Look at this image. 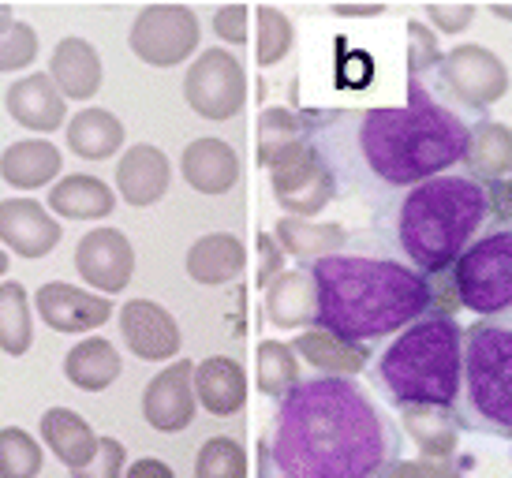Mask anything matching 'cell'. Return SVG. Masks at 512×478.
<instances>
[{
	"mask_svg": "<svg viewBox=\"0 0 512 478\" xmlns=\"http://www.w3.org/2000/svg\"><path fill=\"white\" fill-rule=\"evenodd\" d=\"M285 273V251H281V243L273 232H258V273H255V284L266 292L277 277Z\"/></svg>",
	"mask_w": 512,
	"mask_h": 478,
	"instance_id": "43",
	"label": "cell"
},
{
	"mask_svg": "<svg viewBox=\"0 0 512 478\" xmlns=\"http://www.w3.org/2000/svg\"><path fill=\"white\" fill-rule=\"evenodd\" d=\"M124 478H176L172 475V467L165 460H157V456H139V460H131Z\"/></svg>",
	"mask_w": 512,
	"mask_h": 478,
	"instance_id": "46",
	"label": "cell"
},
{
	"mask_svg": "<svg viewBox=\"0 0 512 478\" xmlns=\"http://www.w3.org/2000/svg\"><path fill=\"white\" fill-rule=\"evenodd\" d=\"M49 210L64 217V221H101L116 210V195L113 187L98 176H86V172H75V176H64L49 187Z\"/></svg>",
	"mask_w": 512,
	"mask_h": 478,
	"instance_id": "27",
	"label": "cell"
},
{
	"mask_svg": "<svg viewBox=\"0 0 512 478\" xmlns=\"http://www.w3.org/2000/svg\"><path fill=\"white\" fill-rule=\"evenodd\" d=\"M270 191L277 206L288 210V217L314 221L337 198V180L326 169V161L314 154L311 142H303L299 150H292L285 161H277L270 169Z\"/></svg>",
	"mask_w": 512,
	"mask_h": 478,
	"instance_id": "11",
	"label": "cell"
},
{
	"mask_svg": "<svg viewBox=\"0 0 512 478\" xmlns=\"http://www.w3.org/2000/svg\"><path fill=\"white\" fill-rule=\"evenodd\" d=\"M400 430L412 437L423 460H453L456 445H460V422H456L453 408H434V404L404 408Z\"/></svg>",
	"mask_w": 512,
	"mask_h": 478,
	"instance_id": "28",
	"label": "cell"
},
{
	"mask_svg": "<svg viewBox=\"0 0 512 478\" xmlns=\"http://www.w3.org/2000/svg\"><path fill=\"white\" fill-rule=\"evenodd\" d=\"M490 217V187L471 180L468 172H441L412 187L393 210L378 217V232L393 239V251L408 266L423 277H438L453 273L471 243L483 236Z\"/></svg>",
	"mask_w": 512,
	"mask_h": 478,
	"instance_id": "4",
	"label": "cell"
},
{
	"mask_svg": "<svg viewBox=\"0 0 512 478\" xmlns=\"http://www.w3.org/2000/svg\"><path fill=\"white\" fill-rule=\"evenodd\" d=\"M382 478H464L453 460H397Z\"/></svg>",
	"mask_w": 512,
	"mask_h": 478,
	"instance_id": "44",
	"label": "cell"
},
{
	"mask_svg": "<svg viewBox=\"0 0 512 478\" xmlns=\"http://www.w3.org/2000/svg\"><path fill=\"white\" fill-rule=\"evenodd\" d=\"M266 318L277 329H311L318 318V296H314L311 269H285L266 288Z\"/></svg>",
	"mask_w": 512,
	"mask_h": 478,
	"instance_id": "25",
	"label": "cell"
},
{
	"mask_svg": "<svg viewBox=\"0 0 512 478\" xmlns=\"http://www.w3.org/2000/svg\"><path fill=\"white\" fill-rule=\"evenodd\" d=\"M475 15H479L475 4H427V8H423V19H427L438 34H464Z\"/></svg>",
	"mask_w": 512,
	"mask_h": 478,
	"instance_id": "42",
	"label": "cell"
},
{
	"mask_svg": "<svg viewBox=\"0 0 512 478\" xmlns=\"http://www.w3.org/2000/svg\"><path fill=\"white\" fill-rule=\"evenodd\" d=\"M49 79L60 86V94L68 101H90L105 79L98 49L86 38H60L49 60Z\"/></svg>",
	"mask_w": 512,
	"mask_h": 478,
	"instance_id": "21",
	"label": "cell"
},
{
	"mask_svg": "<svg viewBox=\"0 0 512 478\" xmlns=\"http://www.w3.org/2000/svg\"><path fill=\"white\" fill-rule=\"evenodd\" d=\"M38 60V30L30 23H15L0 34V71H23Z\"/></svg>",
	"mask_w": 512,
	"mask_h": 478,
	"instance_id": "40",
	"label": "cell"
},
{
	"mask_svg": "<svg viewBox=\"0 0 512 478\" xmlns=\"http://www.w3.org/2000/svg\"><path fill=\"white\" fill-rule=\"evenodd\" d=\"M299 355L285 340H262L255 348V385L262 396L285 400L299 385Z\"/></svg>",
	"mask_w": 512,
	"mask_h": 478,
	"instance_id": "34",
	"label": "cell"
},
{
	"mask_svg": "<svg viewBox=\"0 0 512 478\" xmlns=\"http://www.w3.org/2000/svg\"><path fill=\"white\" fill-rule=\"evenodd\" d=\"M64 157L49 139H19L0 150V180L19 191H38L60 180Z\"/></svg>",
	"mask_w": 512,
	"mask_h": 478,
	"instance_id": "22",
	"label": "cell"
},
{
	"mask_svg": "<svg viewBox=\"0 0 512 478\" xmlns=\"http://www.w3.org/2000/svg\"><path fill=\"white\" fill-rule=\"evenodd\" d=\"M255 60L262 68H273L288 57V49L296 42V30H292V19H288L281 8H255Z\"/></svg>",
	"mask_w": 512,
	"mask_h": 478,
	"instance_id": "36",
	"label": "cell"
},
{
	"mask_svg": "<svg viewBox=\"0 0 512 478\" xmlns=\"http://www.w3.org/2000/svg\"><path fill=\"white\" fill-rule=\"evenodd\" d=\"M460 430L512 441V318H479L464 333Z\"/></svg>",
	"mask_w": 512,
	"mask_h": 478,
	"instance_id": "6",
	"label": "cell"
},
{
	"mask_svg": "<svg viewBox=\"0 0 512 478\" xmlns=\"http://www.w3.org/2000/svg\"><path fill=\"white\" fill-rule=\"evenodd\" d=\"M180 172L199 195H228L240 183V157L225 139H195L180 154Z\"/></svg>",
	"mask_w": 512,
	"mask_h": 478,
	"instance_id": "19",
	"label": "cell"
},
{
	"mask_svg": "<svg viewBox=\"0 0 512 478\" xmlns=\"http://www.w3.org/2000/svg\"><path fill=\"white\" fill-rule=\"evenodd\" d=\"M314 154L337 180V195L363 198L385 217L423 180L464 165L471 124L423 79L408 83L397 109H303Z\"/></svg>",
	"mask_w": 512,
	"mask_h": 478,
	"instance_id": "1",
	"label": "cell"
},
{
	"mask_svg": "<svg viewBox=\"0 0 512 478\" xmlns=\"http://www.w3.org/2000/svg\"><path fill=\"white\" fill-rule=\"evenodd\" d=\"M262 478H382L400 460V426L356 378H303L277 400L262 437Z\"/></svg>",
	"mask_w": 512,
	"mask_h": 478,
	"instance_id": "2",
	"label": "cell"
},
{
	"mask_svg": "<svg viewBox=\"0 0 512 478\" xmlns=\"http://www.w3.org/2000/svg\"><path fill=\"white\" fill-rule=\"evenodd\" d=\"M4 109L12 116L19 127H27V131H60L64 120H72L68 116V98L60 94V86L42 75V71H34V75H23L19 83L8 86V94H4Z\"/></svg>",
	"mask_w": 512,
	"mask_h": 478,
	"instance_id": "17",
	"label": "cell"
},
{
	"mask_svg": "<svg viewBox=\"0 0 512 478\" xmlns=\"http://www.w3.org/2000/svg\"><path fill=\"white\" fill-rule=\"evenodd\" d=\"M4 273H8V251L0 247V277H4Z\"/></svg>",
	"mask_w": 512,
	"mask_h": 478,
	"instance_id": "50",
	"label": "cell"
},
{
	"mask_svg": "<svg viewBox=\"0 0 512 478\" xmlns=\"http://www.w3.org/2000/svg\"><path fill=\"white\" fill-rule=\"evenodd\" d=\"M120 337L128 344V352L146 363L176 359L180 355V325L169 310L154 299H128L120 307Z\"/></svg>",
	"mask_w": 512,
	"mask_h": 478,
	"instance_id": "14",
	"label": "cell"
},
{
	"mask_svg": "<svg viewBox=\"0 0 512 478\" xmlns=\"http://www.w3.org/2000/svg\"><path fill=\"white\" fill-rule=\"evenodd\" d=\"M38 430H42L45 449H53V456H57L68 471H83V467L94 460L98 441H101V437L90 430V422L72 408H49L42 415V422H38Z\"/></svg>",
	"mask_w": 512,
	"mask_h": 478,
	"instance_id": "24",
	"label": "cell"
},
{
	"mask_svg": "<svg viewBox=\"0 0 512 478\" xmlns=\"http://www.w3.org/2000/svg\"><path fill=\"white\" fill-rule=\"evenodd\" d=\"M464 325L427 314L385 344L370 363V381L393 408H456L464 389Z\"/></svg>",
	"mask_w": 512,
	"mask_h": 478,
	"instance_id": "5",
	"label": "cell"
},
{
	"mask_svg": "<svg viewBox=\"0 0 512 478\" xmlns=\"http://www.w3.org/2000/svg\"><path fill=\"white\" fill-rule=\"evenodd\" d=\"M195 393H199V404L217 419H228L243 411L247 404V374L236 359L228 355H210L195 366Z\"/></svg>",
	"mask_w": 512,
	"mask_h": 478,
	"instance_id": "23",
	"label": "cell"
},
{
	"mask_svg": "<svg viewBox=\"0 0 512 478\" xmlns=\"http://www.w3.org/2000/svg\"><path fill=\"white\" fill-rule=\"evenodd\" d=\"M460 307L479 318H512V225L498 221L453 269Z\"/></svg>",
	"mask_w": 512,
	"mask_h": 478,
	"instance_id": "7",
	"label": "cell"
},
{
	"mask_svg": "<svg viewBox=\"0 0 512 478\" xmlns=\"http://www.w3.org/2000/svg\"><path fill=\"white\" fill-rule=\"evenodd\" d=\"M124 370V359L116 352L113 340L105 337H86L79 340L72 352L64 355V378L72 381L83 393H101L109 389Z\"/></svg>",
	"mask_w": 512,
	"mask_h": 478,
	"instance_id": "31",
	"label": "cell"
},
{
	"mask_svg": "<svg viewBox=\"0 0 512 478\" xmlns=\"http://www.w3.org/2000/svg\"><path fill=\"white\" fill-rule=\"evenodd\" d=\"M34 344V314L30 296L19 281L0 284V352L27 355Z\"/></svg>",
	"mask_w": 512,
	"mask_h": 478,
	"instance_id": "35",
	"label": "cell"
},
{
	"mask_svg": "<svg viewBox=\"0 0 512 478\" xmlns=\"http://www.w3.org/2000/svg\"><path fill=\"white\" fill-rule=\"evenodd\" d=\"M34 303H38V318L57 333H90L113 318V299L64 281L42 284Z\"/></svg>",
	"mask_w": 512,
	"mask_h": 478,
	"instance_id": "15",
	"label": "cell"
},
{
	"mask_svg": "<svg viewBox=\"0 0 512 478\" xmlns=\"http://www.w3.org/2000/svg\"><path fill=\"white\" fill-rule=\"evenodd\" d=\"M184 98L202 120H214V124L232 120L247 105V71L228 49L214 45V49L199 53V60H191Z\"/></svg>",
	"mask_w": 512,
	"mask_h": 478,
	"instance_id": "10",
	"label": "cell"
},
{
	"mask_svg": "<svg viewBox=\"0 0 512 478\" xmlns=\"http://www.w3.org/2000/svg\"><path fill=\"white\" fill-rule=\"evenodd\" d=\"M464 169L471 180L483 187H494L512 172V131L498 120H479L471 127L468 154H464Z\"/></svg>",
	"mask_w": 512,
	"mask_h": 478,
	"instance_id": "29",
	"label": "cell"
},
{
	"mask_svg": "<svg viewBox=\"0 0 512 478\" xmlns=\"http://www.w3.org/2000/svg\"><path fill=\"white\" fill-rule=\"evenodd\" d=\"M75 269L94 292L120 296L135 277V247L120 228H94L75 247Z\"/></svg>",
	"mask_w": 512,
	"mask_h": 478,
	"instance_id": "12",
	"label": "cell"
},
{
	"mask_svg": "<svg viewBox=\"0 0 512 478\" xmlns=\"http://www.w3.org/2000/svg\"><path fill=\"white\" fill-rule=\"evenodd\" d=\"M187 277L195 284H206V288H217V284L236 281L247 266V247L232 232H210L191 243L187 251Z\"/></svg>",
	"mask_w": 512,
	"mask_h": 478,
	"instance_id": "26",
	"label": "cell"
},
{
	"mask_svg": "<svg viewBox=\"0 0 512 478\" xmlns=\"http://www.w3.org/2000/svg\"><path fill=\"white\" fill-rule=\"evenodd\" d=\"M195 478H247V452L236 437H210L199 449Z\"/></svg>",
	"mask_w": 512,
	"mask_h": 478,
	"instance_id": "38",
	"label": "cell"
},
{
	"mask_svg": "<svg viewBox=\"0 0 512 478\" xmlns=\"http://www.w3.org/2000/svg\"><path fill=\"white\" fill-rule=\"evenodd\" d=\"M441 60H445V53H441L438 30L423 19H408V75L423 79V75L441 68Z\"/></svg>",
	"mask_w": 512,
	"mask_h": 478,
	"instance_id": "39",
	"label": "cell"
},
{
	"mask_svg": "<svg viewBox=\"0 0 512 478\" xmlns=\"http://www.w3.org/2000/svg\"><path fill=\"white\" fill-rule=\"evenodd\" d=\"M199 15L184 4H150L135 15L128 34L131 53L150 68H176L199 49Z\"/></svg>",
	"mask_w": 512,
	"mask_h": 478,
	"instance_id": "8",
	"label": "cell"
},
{
	"mask_svg": "<svg viewBox=\"0 0 512 478\" xmlns=\"http://www.w3.org/2000/svg\"><path fill=\"white\" fill-rule=\"evenodd\" d=\"M307 269L318 296L314 325L359 348H374L385 337H397L412 322L427 318L434 307L430 277L385 251L382 232L363 239L356 251L329 254Z\"/></svg>",
	"mask_w": 512,
	"mask_h": 478,
	"instance_id": "3",
	"label": "cell"
},
{
	"mask_svg": "<svg viewBox=\"0 0 512 478\" xmlns=\"http://www.w3.org/2000/svg\"><path fill=\"white\" fill-rule=\"evenodd\" d=\"M169 183H172L169 157H165V150L150 146V142L128 146L124 157L116 161V191L135 210L154 206L157 198L169 191Z\"/></svg>",
	"mask_w": 512,
	"mask_h": 478,
	"instance_id": "18",
	"label": "cell"
},
{
	"mask_svg": "<svg viewBox=\"0 0 512 478\" xmlns=\"http://www.w3.org/2000/svg\"><path fill=\"white\" fill-rule=\"evenodd\" d=\"M438 90H445V98L471 113H483L509 94V68L486 45H456L441 60Z\"/></svg>",
	"mask_w": 512,
	"mask_h": 478,
	"instance_id": "9",
	"label": "cell"
},
{
	"mask_svg": "<svg viewBox=\"0 0 512 478\" xmlns=\"http://www.w3.org/2000/svg\"><path fill=\"white\" fill-rule=\"evenodd\" d=\"M19 19H15V8L12 4H0V34H8V30L15 27Z\"/></svg>",
	"mask_w": 512,
	"mask_h": 478,
	"instance_id": "48",
	"label": "cell"
},
{
	"mask_svg": "<svg viewBox=\"0 0 512 478\" xmlns=\"http://www.w3.org/2000/svg\"><path fill=\"white\" fill-rule=\"evenodd\" d=\"M303 142H307V127L299 113L281 109V105H270L258 113V165L262 169H273Z\"/></svg>",
	"mask_w": 512,
	"mask_h": 478,
	"instance_id": "33",
	"label": "cell"
},
{
	"mask_svg": "<svg viewBox=\"0 0 512 478\" xmlns=\"http://www.w3.org/2000/svg\"><path fill=\"white\" fill-rule=\"evenodd\" d=\"M247 23H251V8H243V4H225V8H217L214 12V30L217 38L228 45H243L247 42Z\"/></svg>",
	"mask_w": 512,
	"mask_h": 478,
	"instance_id": "45",
	"label": "cell"
},
{
	"mask_svg": "<svg viewBox=\"0 0 512 478\" xmlns=\"http://www.w3.org/2000/svg\"><path fill=\"white\" fill-rule=\"evenodd\" d=\"M273 236L285 254H296L299 262H322L329 254L348 251L352 232L344 225H322V221H303V217H281Z\"/></svg>",
	"mask_w": 512,
	"mask_h": 478,
	"instance_id": "30",
	"label": "cell"
},
{
	"mask_svg": "<svg viewBox=\"0 0 512 478\" xmlns=\"http://www.w3.org/2000/svg\"><path fill=\"white\" fill-rule=\"evenodd\" d=\"M292 352L303 363H311L318 374H326V378H356V374H363L370 366V359H374L370 348L348 344V340H341L337 333L322 329V325H311V329L296 333Z\"/></svg>",
	"mask_w": 512,
	"mask_h": 478,
	"instance_id": "20",
	"label": "cell"
},
{
	"mask_svg": "<svg viewBox=\"0 0 512 478\" xmlns=\"http://www.w3.org/2000/svg\"><path fill=\"white\" fill-rule=\"evenodd\" d=\"M68 150L83 161H105L124 150V124L109 109H79L68 120Z\"/></svg>",
	"mask_w": 512,
	"mask_h": 478,
	"instance_id": "32",
	"label": "cell"
},
{
	"mask_svg": "<svg viewBox=\"0 0 512 478\" xmlns=\"http://www.w3.org/2000/svg\"><path fill=\"white\" fill-rule=\"evenodd\" d=\"M333 15H344V19H374V15H385L382 4H370V8H348V4H341V8H333Z\"/></svg>",
	"mask_w": 512,
	"mask_h": 478,
	"instance_id": "47",
	"label": "cell"
},
{
	"mask_svg": "<svg viewBox=\"0 0 512 478\" xmlns=\"http://www.w3.org/2000/svg\"><path fill=\"white\" fill-rule=\"evenodd\" d=\"M64 239L60 221L49 206L34 198H4L0 202V243L19 258H45Z\"/></svg>",
	"mask_w": 512,
	"mask_h": 478,
	"instance_id": "16",
	"label": "cell"
},
{
	"mask_svg": "<svg viewBox=\"0 0 512 478\" xmlns=\"http://www.w3.org/2000/svg\"><path fill=\"white\" fill-rule=\"evenodd\" d=\"M38 471H42L38 441L19 426L0 430V478H38Z\"/></svg>",
	"mask_w": 512,
	"mask_h": 478,
	"instance_id": "37",
	"label": "cell"
},
{
	"mask_svg": "<svg viewBox=\"0 0 512 478\" xmlns=\"http://www.w3.org/2000/svg\"><path fill=\"white\" fill-rule=\"evenodd\" d=\"M490 15H498V19L512 23V4H490Z\"/></svg>",
	"mask_w": 512,
	"mask_h": 478,
	"instance_id": "49",
	"label": "cell"
},
{
	"mask_svg": "<svg viewBox=\"0 0 512 478\" xmlns=\"http://www.w3.org/2000/svg\"><path fill=\"white\" fill-rule=\"evenodd\" d=\"M124 464H128V449L116 437H101L94 460L83 471H72V478H124Z\"/></svg>",
	"mask_w": 512,
	"mask_h": 478,
	"instance_id": "41",
	"label": "cell"
},
{
	"mask_svg": "<svg viewBox=\"0 0 512 478\" xmlns=\"http://www.w3.org/2000/svg\"><path fill=\"white\" fill-rule=\"evenodd\" d=\"M199 393H195V363L191 359H172L157 378L146 381L143 393V419L157 434H180L195 422Z\"/></svg>",
	"mask_w": 512,
	"mask_h": 478,
	"instance_id": "13",
	"label": "cell"
}]
</instances>
